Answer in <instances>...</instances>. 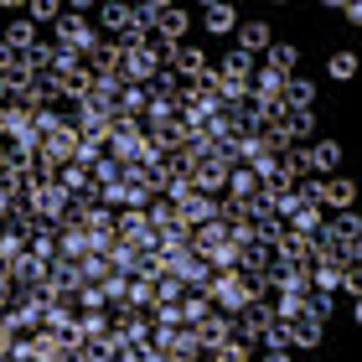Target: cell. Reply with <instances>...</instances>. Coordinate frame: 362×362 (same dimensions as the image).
I'll return each mask as SVG.
<instances>
[{"mask_svg": "<svg viewBox=\"0 0 362 362\" xmlns=\"http://www.w3.org/2000/svg\"><path fill=\"white\" fill-rule=\"evenodd\" d=\"M269 259H274V249H269V243H259V238H249V243H243V249H238V264H233V269L264 274V269H269Z\"/></svg>", "mask_w": 362, "mask_h": 362, "instance_id": "obj_22", "label": "cell"}, {"mask_svg": "<svg viewBox=\"0 0 362 362\" xmlns=\"http://www.w3.org/2000/svg\"><path fill=\"white\" fill-rule=\"evenodd\" d=\"M0 42H6L11 52H16V57H26L31 47L42 42V26H31L26 16H11V21H6V31H0Z\"/></svg>", "mask_w": 362, "mask_h": 362, "instance_id": "obj_13", "label": "cell"}, {"mask_svg": "<svg viewBox=\"0 0 362 362\" xmlns=\"http://www.w3.org/2000/svg\"><path fill=\"white\" fill-rule=\"evenodd\" d=\"M285 326H290V352H316L321 341H326V326H321V321H310V316L285 321Z\"/></svg>", "mask_w": 362, "mask_h": 362, "instance_id": "obj_17", "label": "cell"}, {"mask_svg": "<svg viewBox=\"0 0 362 362\" xmlns=\"http://www.w3.org/2000/svg\"><path fill=\"white\" fill-rule=\"evenodd\" d=\"M135 11V21L145 26V31H156V21H160V11H166V0H145V6H129Z\"/></svg>", "mask_w": 362, "mask_h": 362, "instance_id": "obj_40", "label": "cell"}, {"mask_svg": "<svg viewBox=\"0 0 362 362\" xmlns=\"http://www.w3.org/2000/svg\"><path fill=\"white\" fill-rule=\"evenodd\" d=\"M16 62H21V57H16V52H11V47H6V42H0V78H6V73L16 68Z\"/></svg>", "mask_w": 362, "mask_h": 362, "instance_id": "obj_43", "label": "cell"}, {"mask_svg": "<svg viewBox=\"0 0 362 362\" xmlns=\"http://www.w3.org/2000/svg\"><path fill=\"white\" fill-rule=\"evenodd\" d=\"M305 156H310V176H337V166H341V140H310L305 145Z\"/></svg>", "mask_w": 362, "mask_h": 362, "instance_id": "obj_14", "label": "cell"}, {"mask_svg": "<svg viewBox=\"0 0 362 362\" xmlns=\"http://www.w3.org/2000/svg\"><path fill=\"white\" fill-rule=\"evenodd\" d=\"M233 264H238V243H233V238H223L218 249L207 254V269H233Z\"/></svg>", "mask_w": 362, "mask_h": 362, "instance_id": "obj_38", "label": "cell"}, {"mask_svg": "<svg viewBox=\"0 0 362 362\" xmlns=\"http://www.w3.org/2000/svg\"><path fill=\"white\" fill-rule=\"evenodd\" d=\"M321 207H326V218H332V212H352L357 207V181L352 176H326Z\"/></svg>", "mask_w": 362, "mask_h": 362, "instance_id": "obj_9", "label": "cell"}, {"mask_svg": "<svg viewBox=\"0 0 362 362\" xmlns=\"http://www.w3.org/2000/svg\"><path fill=\"white\" fill-rule=\"evenodd\" d=\"M274 135L285 145H310L316 140V109H285L274 119Z\"/></svg>", "mask_w": 362, "mask_h": 362, "instance_id": "obj_5", "label": "cell"}, {"mask_svg": "<svg viewBox=\"0 0 362 362\" xmlns=\"http://www.w3.org/2000/svg\"><path fill=\"white\" fill-rule=\"evenodd\" d=\"M78 310H104V290L98 285H78Z\"/></svg>", "mask_w": 362, "mask_h": 362, "instance_id": "obj_41", "label": "cell"}, {"mask_svg": "<svg viewBox=\"0 0 362 362\" xmlns=\"http://www.w3.org/2000/svg\"><path fill=\"white\" fill-rule=\"evenodd\" d=\"M254 68H259V57L238 52V47H233V52H228V57L218 62V73H223V78H243V83H254Z\"/></svg>", "mask_w": 362, "mask_h": 362, "instance_id": "obj_25", "label": "cell"}, {"mask_svg": "<svg viewBox=\"0 0 362 362\" xmlns=\"http://www.w3.org/2000/svg\"><path fill=\"white\" fill-rule=\"evenodd\" d=\"M6 269H11V290H37V285H47V264H42L37 254H21Z\"/></svg>", "mask_w": 362, "mask_h": 362, "instance_id": "obj_15", "label": "cell"}, {"mask_svg": "<svg viewBox=\"0 0 362 362\" xmlns=\"http://www.w3.org/2000/svg\"><path fill=\"white\" fill-rule=\"evenodd\" d=\"M321 223H326V212H321L316 202H300V207H295V212H290V228H295V233H305V238H310V233H316V228H321Z\"/></svg>", "mask_w": 362, "mask_h": 362, "instance_id": "obj_27", "label": "cell"}, {"mask_svg": "<svg viewBox=\"0 0 362 362\" xmlns=\"http://www.w3.org/2000/svg\"><path fill=\"white\" fill-rule=\"evenodd\" d=\"M119 176H124V160H114V156H98L88 166V181H98V187H114Z\"/></svg>", "mask_w": 362, "mask_h": 362, "instance_id": "obj_30", "label": "cell"}, {"mask_svg": "<svg viewBox=\"0 0 362 362\" xmlns=\"http://www.w3.org/2000/svg\"><path fill=\"white\" fill-rule=\"evenodd\" d=\"M233 37H238V52L264 57V52H269V42H274V26H269V21H238V26H233Z\"/></svg>", "mask_w": 362, "mask_h": 362, "instance_id": "obj_10", "label": "cell"}, {"mask_svg": "<svg viewBox=\"0 0 362 362\" xmlns=\"http://www.w3.org/2000/svg\"><path fill=\"white\" fill-rule=\"evenodd\" d=\"M274 321V310H269V295H259V300H249L243 310H233V337L238 341H259V332H264V326Z\"/></svg>", "mask_w": 362, "mask_h": 362, "instance_id": "obj_4", "label": "cell"}, {"mask_svg": "<svg viewBox=\"0 0 362 362\" xmlns=\"http://www.w3.org/2000/svg\"><path fill=\"white\" fill-rule=\"evenodd\" d=\"M337 285H341V264H316V269H310V290L337 295Z\"/></svg>", "mask_w": 362, "mask_h": 362, "instance_id": "obj_33", "label": "cell"}, {"mask_svg": "<svg viewBox=\"0 0 362 362\" xmlns=\"http://www.w3.org/2000/svg\"><path fill=\"white\" fill-rule=\"evenodd\" d=\"M83 62H88V73H93V78H119L124 52H119V47H114L109 37H98V42H93V52H88ZM119 83H124V78H119Z\"/></svg>", "mask_w": 362, "mask_h": 362, "instance_id": "obj_11", "label": "cell"}, {"mask_svg": "<svg viewBox=\"0 0 362 362\" xmlns=\"http://www.w3.org/2000/svg\"><path fill=\"white\" fill-rule=\"evenodd\" d=\"M129 26V6L124 0H109V6H98V37H119V31Z\"/></svg>", "mask_w": 362, "mask_h": 362, "instance_id": "obj_21", "label": "cell"}, {"mask_svg": "<svg viewBox=\"0 0 362 362\" xmlns=\"http://www.w3.org/2000/svg\"><path fill=\"white\" fill-rule=\"evenodd\" d=\"M264 362H290V352H264Z\"/></svg>", "mask_w": 362, "mask_h": 362, "instance_id": "obj_45", "label": "cell"}, {"mask_svg": "<svg viewBox=\"0 0 362 362\" xmlns=\"http://www.w3.org/2000/svg\"><path fill=\"white\" fill-rule=\"evenodd\" d=\"M26 254V233H0V264H16Z\"/></svg>", "mask_w": 362, "mask_h": 362, "instance_id": "obj_39", "label": "cell"}, {"mask_svg": "<svg viewBox=\"0 0 362 362\" xmlns=\"http://www.w3.org/2000/svg\"><path fill=\"white\" fill-rule=\"evenodd\" d=\"M26 197L37 202L42 218H52V223H57L62 212H68V202H73V192L62 187V181H47V187H26Z\"/></svg>", "mask_w": 362, "mask_h": 362, "instance_id": "obj_8", "label": "cell"}, {"mask_svg": "<svg viewBox=\"0 0 362 362\" xmlns=\"http://www.w3.org/2000/svg\"><path fill=\"white\" fill-rule=\"evenodd\" d=\"M11 347H16V332H11V321H0V362L11 357Z\"/></svg>", "mask_w": 362, "mask_h": 362, "instance_id": "obj_42", "label": "cell"}, {"mask_svg": "<svg viewBox=\"0 0 362 362\" xmlns=\"http://www.w3.org/2000/svg\"><path fill=\"white\" fill-rule=\"evenodd\" d=\"M78 332H83V341H104L109 337V316L104 310H78Z\"/></svg>", "mask_w": 362, "mask_h": 362, "instance_id": "obj_29", "label": "cell"}, {"mask_svg": "<svg viewBox=\"0 0 362 362\" xmlns=\"http://www.w3.org/2000/svg\"><path fill=\"white\" fill-rule=\"evenodd\" d=\"M326 73H332V83H347V78L357 73V52H347V47L332 52V57H326Z\"/></svg>", "mask_w": 362, "mask_h": 362, "instance_id": "obj_32", "label": "cell"}, {"mask_svg": "<svg viewBox=\"0 0 362 362\" xmlns=\"http://www.w3.org/2000/svg\"><path fill=\"white\" fill-rule=\"evenodd\" d=\"M259 181H264V176H254L249 166H233V171H228L223 197H238V202H249V197H259Z\"/></svg>", "mask_w": 362, "mask_h": 362, "instance_id": "obj_24", "label": "cell"}, {"mask_svg": "<svg viewBox=\"0 0 362 362\" xmlns=\"http://www.w3.org/2000/svg\"><path fill=\"white\" fill-rule=\"evenodd\" d=\"M156 73H160V57H156V47H151V42H145V47H135V52H124V62H119L124 88H145Z\"/></svg>", "mask_w": 362, "mask_h": 362, "instance_id": "obj_3", "label": "cell"}, {"mask_svg": "<svg viewBox=\"0 0 362 362\" xmlns=\"http://www.w3.org/2000/svg\"><path fill=\"white\" fill-rule=\"evenodd\" d=\"M129 305H156V279L151 274H129Z\"/></svg>", "mask_w": 362, "mask_h": 362, "instance_id": "obj_36", "label": "cell"}, {"mask_svg": "<svg viewBox=\"0 0 362 362\" xmlns=\"http://www.w3.org/2000/svg\"><path fill=\"white\" fill-rule=\"evenodd\" d=\"M279 104H285V109H316V78L290 73V78H285V93H279Z\"/></svg>", "mask_w": 362, "mask_h": 362, "instance_id": "obj_18", "label": "cell"}, {"mask_svg": "<svg viewBox=\"0 0 362 362\" xmlns=\"http://www.w3.org/2000/svg\"><path fill=\"white\" fill-rule=\"evenodd\" d=\"M233 26H238L233 6H223V0H207V6H202V31H207V37H228Z\"/></svg>", "mask_w": 362, "mask_h": 362, "instance_id": "obj_19", "label": "cell"}, {"mask_svg": "<svg viewBox=\"0 0 362 362\" xmlns=\"http://www.w3.org/2000/svg\"><path fill=\"white\" fill-rule=\"evenodd\" d=\"M192 337L202 341V347H223V341H233V316H223V310H207L202 321H192Z\"/></svg>", "mask_w": 362, "mask_h": 362, "instance_id": "obj_7", "label": "cell"}, {"mask_svg": "<svg viewBox=\"0 0 362 362\" xmlns=\"http://www.w3.org/2000/svg\"><path fill=\"white\" fill-rule=\"evenodd\" d=\"M264 68H274V73H295V68H300V47H295V42H269V52H264Z\"/></svg>", "mask_w": 362, "mask_h": 362, "instance_id": "obj_20", "label": "cell"}, {"mask_svg": "<svg viewBox=\"0 0 362 362\" xmlns=\"http://www.w3.org/2000/svg\"><path fill=\"white\" fill-rule=\"evenodd\" d=\"M57 16H62V0H31V6H26V21H31V26H47V31H52Z\"/></svg>", "mask_w": 362, "mask_h": 362, "instance_id": "obj_28", "label": "cell"}, {"mask_svg": "<svg viewBox=\"0 0 362 362\" xmlns=\"http://www.w3.org/2000/svg\"><path fill=\"white\" fill-rule=\"evenodd\" d=\"M109 274H114V264L104 254H83V259H78V279H83V285H104Z\"/></svg>", "mask_w": 362, "mask_h": 362, "instance_id": "obj_26", "label": "cell"}, {"mask_svg": "<svg viewBox=\"0 0 362 362\" xmlns=\"http://www.w3.org/2000/svg\"><path fill=\"white\" fill-rule=\"evenodd\" d=\"M47 37H52L57 52H68V57H88V52H93V42H98V31L83 21V16H68V11H62V16H57V26L47 31Z\"/></svg>", "mask_w": 362, "mask_h": 362, "instance_id": "obj_1", "label": "cell"}, {"mask_svg": "<svg viewBox=\"0 0 362 362\" xmlns=\"http://www.w3.org/2000/svg\"><path fill=\"white\" fill-rule=\"evenodd\" d=\"M42 151L52 156V166H68V160H78V151H83V135H78V129H73L68 119H62V124L52 129V135L42 140Z\"/></svg>", "mask_w": 362, "mask_h": 362, "instance_id": "obj_6", "label": "cell"}, {"mask_svg": "<svg viewBox=\"0 0 362 362\" xmlns=\"http://www.w3.org/2000/svg\"><path fill=\"white\" fill-rule=\"evenodd\" d=\"M187 31H192V11H187V6H166V11H160V21H156V37H160V42L181 47Z\"/></svg>", "mask_w": 362, "mask_h": 362, "instance_id": "obj_16", "label": "cell"}, {"mask_svg": "<svg viewBox=\"0 0 362 362\" xmlns=\"http://www.w3.org/2000/svg\"><path fill=\"white\" fill-rule=\"evenodd\" d=\"M269 295H310V264H290V259H269L264 269Z\"/></svg>", "mask_w": 362, "mask_h": 362, "instance_id": "obj_2", "label": "cell"}, {"mask_svg": "<svg viewBox=\"0 0 362 362\" xmlns=\"http://www.w3.org/2000/svg\"><path fill=\"white\" fill-rule=\"evenodd\" d=\"M207 68H212V62H207V52H202V47H192V42H181V47H176L171 73L181 78V83H197V78H202Z\"/></svg>", "mask_w": 362, "mask_h": 362, "instance_id": "obj_12", "label": "cell"}, {"mask_svg": "<svg viewBox=\"0 0 362 362\" xmlns=\"http://www.w3.org/2000/svg\"><path fill=\"white\" fill-rule=\"evenodd\" d=\"M259 341H264V352H290V326L285 321H269L264 332H259Z\"/></svg>", "mask_w": 362, "mask_h": 362, "instance_id": "obj_35", "label": "cell"}, {"mask_svg": "<svg viewBox=\"0 0 362 362\" xmlns=\"http://www.w3.org/2000/svg\"><path fill=\"white\" fill-rule=\"evenodd\" d=\"M326 228H332L337 243H341V238H362V218H357V212H332V218H326Z\"/></svg>", "mask_w": 362, "mask_h": 362, "instance_id": "obj_31", "label": "cell"}, {"mask_svg": "<svg viewBox=\"0 0 362 362\" xmlns=\"http://www.w3.org/2000/svg\"><path fill=\"white\" fill-rule=\"evenodd\" d=\"M145 109H151V93H145V88H124V98H119L124 119H145Z\"/></svg>", "mask_w": 362, "mask_h": 362, "instance_id": "obj_34", "label": "cell"}, {"mask_svg": "<svg viewBox=\"0 0 362 362\" xmlns=\"http://www.w3.org/2000/svg\"><path fill=\"white\" fill-rule=\"evenodd\" d=\"M6 300H11V269L0 264V305H6Z\"/></svg>", "mask_w": 362, "mask_h": 362, "instance_id": "obj_44", "label": "cell"}, {"mask_svg": "<svg viewBox=\"0 0 362 362\" xmlns=\"http://www.w3.org/2000/svg\"><path fill=\"white\" fill-rule=\"evenodd\" d=\"M57 181L78 197V192H83V181H88V166H83V160H68V166H57Z\"/></svg>", "mask_w": 362, "mask_h": 362, "instance_id": "obj_37", "label": "cell"}, {"mask_svg": "<svg viewBox=\"0 0 362 362\" xmlns=\"http://www.w3.org/2000/svg\"><path fill=\"white\" fill-rule=\"evenodd\" d=\"M6 98H11V88H6V78H0V104H6Z\"/></svg>", "mask_w": 362, "mask_h": 362, "instance_id": "obj_46", "label": "cell"}, {"mask_svg": "<svg viewBox=\"0 0 362 362\" xmlns=\"http://www.w3.org/2000/svg\"><path fill=\"white\" fill-rule=\"evenodd\" d=\"M279 176H285V181H305V176H310L305 145H285V151H279Z\"/></svg>", "mask_w": 362, "mask_h": 362, "instance_id": "obj_23", "label": "cell"}]
</instances>
